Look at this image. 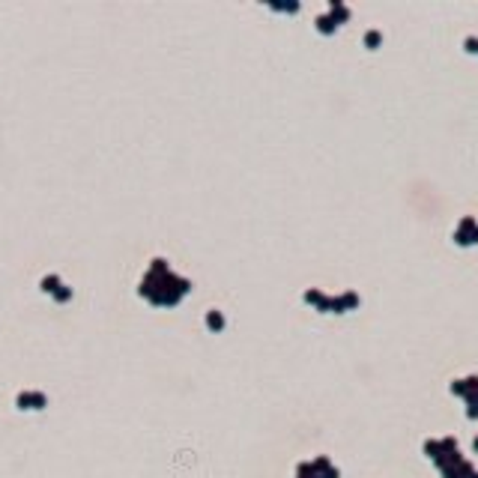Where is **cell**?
I'll list each match as a JSON object with an SVG mask.
<instances>
[{
	"mask_svg": "<svg viewBox=\"0 0 478 478\" xmlns=\"http://www.w3.org/2000/svg\"><path fill=\"white\" fill-rule=\"evenodd\" d=\"M69 296H72V290H69V287H60V290L54 293V299H57V302H66Z\"/></svg>",
	"mask_w": 478,
	"mask_h": 478,
	"instance_id": "obj_5",
	"label": "cell"
},
{
	"mask_svg": "<svg viewBox=\"0 0 478 478\" xmlns=\"http://www.w3.org/2000/svg\"><path fill=\"white\" fill-rule=\"evenodd\" d=\"M189 290H191V284L186 278L173 275L164 260H153L150 272L141 281V296L150 299L153 305H177Z\"/></svg>",
	"mask_w": 478,
	"mask_h": 478,
	"instance_id": "obj_1",
	"label": "cell"
},
{
	"mask_svg": "<svg viewBox=\"0 0 478 478\" xmlns=\"http://www.w3.org/2000/svg\"><path fill=\"white\" fill-rule=\"evenodd\" d=\"M18 404L27 407V410H39V407H45V398H42V395H21Z\"/></svg>",
	"mask_w": 478,
	"mask_h": 478,
	"instance_id": "obj_2",
	"label": "cell"
},
{
	"mask_svg": "<svg viewBox=\"0 0 478 478\" xmlns=\"http://www.w3.org/2000/svg\"><path fill=\"white\" fill-rule=\"evenodd\" d=\"M206 326H209V329H215V332H219V329H222V326H224V320H222V314H219V311H209V314H206Z\"/></svg>",
	"mask_w": 478,
	"mask_h": 478,
	"instance_id": "obj_4",
	"label": "cell"
},
{
	"mask_svg": "<svg viewBox=\"0 0 478 478\" xmlns=\"http://www.w3.org/2000/svg\"><path fill=\"white\" fill-rule=\"evenodd\" d=\"M60 278H57V275H48V278H42V290H45V293H57V290H60Z\"/></svg>",
	"mask_w": 478,
	"mask_h": 478,
	"instance_id": "obj_3",
	"label": "cell"
}]
</instances>
